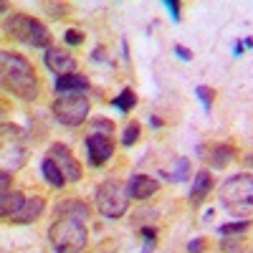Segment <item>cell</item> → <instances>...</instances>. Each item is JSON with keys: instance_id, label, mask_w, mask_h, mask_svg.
<instances>
[{"instance_id": "6da1fadb", "label": "cell", "mask_w": 253, "mask_h": 253, "mask_svg": "<svg viewBox=\"0 0 253 253\" xmlns=\"http://www.w3.org/2000/svg\"><path fill=\"white\" fill-rule=\"evenodd\" d=\"M0 81H3L5 94L33 101L38 96V76L33 63L13 51H0Z\"/></svg>"}, {"instance_id": "7a4b0ae2", "label": "cell", "mask_w": 253, "mask_h": 253, "mask_svg": "<svg viewBox=\"0 0 253 253\" xmlns=\"http://www.w3.org/2000/svg\"><path fill=\"white\" fill-rule=\"evenodd\" d=\"M220 205L228 210L230 215H246L253 210V175L251 172H241L228 177L220 190H218Z\"/></svg>"}, {"instance_id": "3957f363", "label": "cell", "mask_w": 253, "mask_h": 253, "mask_svg": "<svg viewBox=\"0 0 253 253\" xmlns=\"http://www.w3.org/2000/svg\"><path fill=\"white\" fill-rule=\"evenodd\" d=\"M5 33L18 41L23 46H31V48H51V31L41 23L38 18L33 15H26V13H13L8 20H5Z\"/></svg>"}, {"instance_id": "277c9868", "label": "cell", "mask_w": 253, "mask_h": 253, "mask_svg": "<svg viewBox=\"0 0 253 253\" xmlns=\"http://www.w3.org/2000/svg\"><path fill=\"white\" fill-rule=\"evenodd\" d=\"M89 241V230L84 220L76 218H58L48 228V243L56 253H81Z\"/></svg>"}, {"instance_id": "5b68a950", "label": "cell", "mask_w": 253, "mask_h": 253, "mask_svg": "<svg viewBox=\"0 0 253 253\" xmlns=\"http://www.w3.org/2000/svg\"><path fill=\"white\" fill-rule=\"evenodd\" d=\"M129 190L122 180H104L96 187V210L104 218H122L129 210Z\"/></svg>"}, {"instance_id": "8992f818", "label": "cell", "mask_w": 253, "mask_h": 253, "mask_svg": "<svg viewBox=\"0 0 253 253\" xmlns=\"http://www.w3.org/2000/svg\"><path fill=\"white\" fill-rule=\"evenodd\" d=\"M89 99L84 94H66V96H58L51 104V112L53 117L63 124V126H79L86 122L89 117Z\"/></svg>"}, {"instance_id": "52a82bcc", "label": "cell", "mask_w": 253, "mask_h": 253, "mask_svg": "<svg viewBox=\"0 0 253 253\" xmlns=\"http://www.w3.org/2000/svg\"><path fill=\"white\" fill-rule=\"evenodd\" d=\"M3 137H10V144L3 142V152H0V162H3V172H13L18 167L26 165V144L20 142V126L15 124H3Z\"/></svg>"}, {"instance_id": "ba28073f", "label": "cell", "mask_w": 253, "mask_h": 253, "mask_svg": "<svg viewBox=\"0 0 253 253\" xmlns=\"http://www.w3.org/2000/svg\"><path fill=\"white\" fill-rule=\"evenodd\" d=\"M48 157H53V160L58 162V167H61L63 177H66V182H79V180H81V175H84V170H81V162L74 157V152L69 150L66 144H61V142L51 144Z\"/></svg>"}, {"instance_id": "9c48e42d", "label": "cell", "mask_w": 253, "mask_h": 253, "mask_svg": "<svg viewBox=\"0 0 253 253\" xmlns=\"http://www.w3.org/2000/svg\"><path fill=\"white\" fill-rule=\"evenodd\" d=\"M114 155V139L109 134H89L86 137V157L91 167L107 165Z\"/></svg>"}, {"instance_id": "30bf717a", "label": "cell", "mask_w": 253, "mask_h": 253, "mask_svg": "<svg viewBox=\"0 0 253 253\" xmlns=\"http://www.w3.org/2000/svg\"><path fill=\"white\" fill-rule=\"evenodd\" d=\"M43 63L56 74V79L69 76V74H76V58H74L69 51L56 48V46H51V48L43 53Z\"/></svg>"}, {"instance_id": "8fae6325", "label": "cell", "mask_w": 253, "mask_h": 253, "mask_svg": "<svg viewBox=\"0 0 253 253\" xmlns=\"http://www.w3.org/2000/svg\"><path fill=\"white\" fill-rule=\"evenodd\" d=\"M43 210H46V200L41 198V195H31V198H26L23 208H20L18 213L10 218V223L28 225V223H33V220H38L41 215H43Z\"/></svg>"}, {"instance_id": "7c38bea8", "label": "cell", "mask_w": 253, "mask_h": 253, "mask_svg": "<svg viewBox=\"0 0 253 253\" xmlns=\"http://www.w3.org/2000/svg\"><path fill=\"white\" fill-rule=\"evenodd\" d=\"M126 190H129L132 200H147L160 190V182L150 175H132L129 180H126Z\"/></svg>"}, {"instance_id": "4fadbf2b", "label": "cell", "mask_w": 253, "mask_h": 253, "mask_svg": "<svg viewBox=\"0 0 253 253\" xmlns=\"http://www.w3.org/2000/svg\"><path fill=\"white\" fill-rule=\"evenodd\" d=\"M91 86L89 84V79L84 76V74H69V76H61V79H56L53 81V89L61 94V96H66V94H84Z\"/></svg>"}, {"instance_id": "5bb4252c", "label": "cell", "mask_w": 253, "mask_h": 253, "mask_svg": "<svg viewBox=\"0 0 253 253\" xmlns=\"http://www.w3.org/2000/svg\"><path fill=\"white\" fill-rule=\"evenodd\" d=\"M210 193H213V175H210V170H200L193 180V190H190V205L198 208Z\"/></svg>"}, {"instance_id": "9a60e30c", "label": "cell", "mask_w": 253, "mask_h": 253, "mask_svg": "<svg viewBox=\"0 0 253 253\" xmlns=\"http://www.w3.org/2000/svg\"><path fill=\"white\" fill-rule=\"evenodd\" d=\"M233 157H236V147L220 142V144H213V147H210L208 162H210V167H213V170H225V167L233 162Z\"/></svg>"}, {"instance_id": "2e32d148", "label": "cell", "mask_w": 253, "mask_h": 253, "mask_svg": "<svg viewBox=\"0 0 253 253\" xmlns=\"http://www.w3.org/2000/svg\"><path fill=\"white\" fill-rule=\"evenodd\" d=\"M56 213L61 215V218H76V220H86L89 218V205L84 203V200H76V198H71V200H61L58 205H56Z\"/></svg>"}, {"instance_id": "e0dca14e", "label": "cell", "mask_w": 253, "mask_h": 253, "mask_svg": "<svg viewBox=\"0 0 253 253\" xmlns=\"http://www.w3.org/2000/svg\"><path fill=\"white\" fill-rule=\"evenodd\" d=\"M28 195L23 193H5V195H0V215H3V220H10L20 208H23Z\"/></svg>"}, {"instance_id": "ac0fdd59", "label": "cell", "mask_w": 253, "mask_h": 253, "mask_svg": "<svg viewBox=\"0 0 253 253\" xmlns=\"http://www.w3.org/2000/svg\"><path fill=\"white\" fill-rule=\"evenodd\" d=\"M41 172H43V180H46L51 187H56V190H61L63 185H66V177H63L61 167H58V162H56L53 157H46L43 162H41Z\"/></svg>"}, {"instance_id": "d6986e66", "label": "cell", "mask_w": 253, "mask_h": 253, "mask_svg": "<svg viewBox=\"0 0 253 253\" xmlns=\"http://www.w3.org/2000/svg\"><path fill=\"white\" fill-rule=\"evenodd\" d=\"M112 107L119 112V114H129L134 107H137V94L132 89H122L114 99H112Z\"/></svg>"}, {"instance_id": "ffe728a7", "label": "cell", "mask_w": 253, "mask_h": 253, "mask_svg": "<svg viewBox=\"0 0 253 253\" xmlns=\"http://www.w3.org/2000/svg\"><path fill=\"white\" fill-rule=\"evenodd\" d=\"M251 220H233V223H223V225H218V233L223 236V238H228V236H243V233H248L251 230Z\"/></svg>"}, {"instance_id": "44dd1931", "label": "cell", "mask_w": 253, "mask_h": 253, "mask_svg": "<svg viewBox=\"0 0 253 253\" xmlns=\"http://www.w3.org/2000/svg\"><path fill=\"white\" fill-rule=\"evenodd\" d=\"M139 134H142L139 122H129V124L124 126V132H122V144H124V147H132V144L139 139Z\"/></svg>"}, {"instance_id": "7402d4cb", "label": "cell", "mask_w": 253, "mask_h": 253, "mask_svg": "<svg viewBox=\"0 0 253 253\" xmlns=\"http://www.w3.org/2000/svg\"><path fill=\"white\" fill-rule=\"evenodd\" d=\"M187 172H190V160L187 157H180L177 162H175V167H172V172L167 175L172 182H182L185 177H187Z\"/></svg>"}, {"instance_id": "603a6c76", "label": "cell", "mask_w": 253, "mask_h": 253, "mask_svg": "<svg viewBox=\"0 0 253 253\" xmlns=\"http://www.w3.org/2000/svg\"><path fill=\"white\" fill-rule=\"evenodd\" d=\"M195 94H198V99L203 101V109H205V112L213 109V99H215V91H213V89L205 86V84H200V86L195 89Z\"/></svg>"}, {"instance_id": "cb8c5ba5", "label": "cell", "mask_w": 253, "mask_h": 253, "mask_svg": "<svg viewBox=\"0 0 253 253\" xmlns=\"http://www.w3.org/2000/svg\"><path fill=\"white\" fill-rule=\"evenodd\" d=\"M89 132L91 134H109L114 132V124L109 119H91V126H89Z\"/></svg>"}, {"instance_id": "d4e9b609", "label": "cell", "mask_w": 253, "mask_h": 253, "mask_svg": "<svg viewBox=\"0 0 253 253\" xmlns=\"http://www.w3.org/2000/svg\"><path fill=\"white\" fill-rule=\"evenodd\" d=\"M223 251L225 253H241L243 251V236H228V238H223Z\"/></svg>"}, {"instance_id": "484cf974", "label": "cell", "mask_w": 253, "mask_h": 253, "mask_svg": "<svg viewBox=\"0 0 253 253\" xmlns=\"http://www.w3.org/2000/svg\"><path fill=\"white\" fill-rule=\"evenodd\" d=\"M63 41H66L69 46H81L84 43V33L76 31V28H69L66 33H63Z\"/></svg>"}, {"instance_id": "4316f807", "label": "cell", "mask_w": 253, "mask_h": 253, "mask_svg": "<svg viewBox=\"0 0 253 253\" xmlns=\"http://www.w3.org/2000/svg\"><path fill=\"white\" fill-rule=\"evenodd\" d=\"M43 8H46V13H48L51 18H61L63 13H66L69 5H63V3H46Z\"/></svg>"}, {"instance_id": "83f0119b", "label": "cell", "mask_w": 253, "mask_h": 253, "mask_svg": "<svg viewBox=\"0 0 253 253\" xmlns=\"http://www.w3.org/2000/svg\"><path fill=\"white\" fill-rule=\"evenodd\" d=\"M142 238H144V243H147L144 248L155 246V243H157V230H155V228H150V225H144V228H142Z\"/></svg>"}, {"instance_id": "f1b7e54d", "label": "cell", "mask_w": 253, "mask_h": 253, "mask_svg": "<svg viewBox=\"0 0 253 253\" xmlns=\"http://www.w3.org/2000/svg\"><path fill=\"white\" fill-rule=\"evenodd\" d=\"M165 8H167V13H170V18L175 20H180V0H165Z\"/></svg>"}, {"instance_id": "f546056e", "label": "cell", "mask_w": 253, "mask_h": 253, "mask_svg": "<svg viewBox=\"0 0 253 253\" xmlns=\"http://www.w3.org/2000/svg\"><path fill=\"white\" fill-rule=\"evenodd\" d=\"M187 253H205V241L203 238H193L187 243Z\"/></svg>"}, {"instance_id": "4dcf8cb0", "label": "cell", "mask_w": 253, "mask_h": 253, "mask_svg": "<svg viewBox=\"0 0 253 253\" xmlns=\"http://www.w3.org/2000/svg\"><path fill=\"white\" fill-rule=\"evenodd\" d=\"M172 51H175V56H177L180 61H193V51H187V48H185V46H180V43H175V48H172Z\"/></svg>"}, {"instance_id": "1f68e13d", "label": "cell", "mask_w": 253, "mask_h": 253, "mask_svg": "<svg viewBox=\"0 0 253 253\" xmlns=\"http://www.w3.org/2000/svg\"><path fill=\"white\" fill-rule=\"evenodd\" d=\"M8 182H10V172H0V185H3V187H0V195L10 193V190H8Z\"/></svg>"}, {"instance_id": "d6a6232c", "label": "cell", "mask_w": 253, "mask_h": 253, "mask_svg": "<svg viewBox=\"0 0 253 253\" xmlns=\"http://www.w3.org/2000/svg\"><path fill=\"white\" fill-rule=\"evenodd\" d=\"M91 61H96V63H104V61H107V56H104V48H101V46H96V48H94Z\"/></svg>"}, {"instance_id": "836d02e7", "label": "cell", "mask_w": 253, "mask_h": 253, "mask_svg": "<svg viewBox=\"0 0 253 253\" xmlns=\"http://www.w3.org/2000/svg\"><path fill=\"white\" fill-rule=\"evenodd\" d=\"M243 41H236V43H233V56H243Z\"/></svg>"}, {"instance_id": "e575fe53", "label": "cell", "mask_w": 253, "mask_h": 253, "mask_svg": "<svg viewBox=\"0 0 253 253\" xmlns=\"http://www.w3.org/2000/svg\"><path fill=\"white\" fill-rule=\"evenodd\" d=\"M150 126H155V129H160V126H162V119H160V117H150Z\"/></svg>"}, {"instance_id": "d590c367", "label": "cell", "mask_w": 253, "mask_h": 253, "mask_svg": "<svg viewBox=\"0 0 253 253\" xmlns=\"http://www.w3.org/2000/svg\"><path fill=\"white\" fill-rule=\"evenodd\" d=\"M243 48H253V38H251V36L243 38Z\"/></svg>"}, {"instance_id": "8d00e7d4", "label": "cell", "mask_w": 253, "mask_h": 253, "mask_svg": "<svg viewBox=\"0 0 253 253\" xmlns=\"http://www.w3.org/2000/svg\"><path fill=\"white\" fill-rule=\"evenodd\" d=\"M246 165H253V155H248V157H246Z\"/></svg>"}]
</instances>
